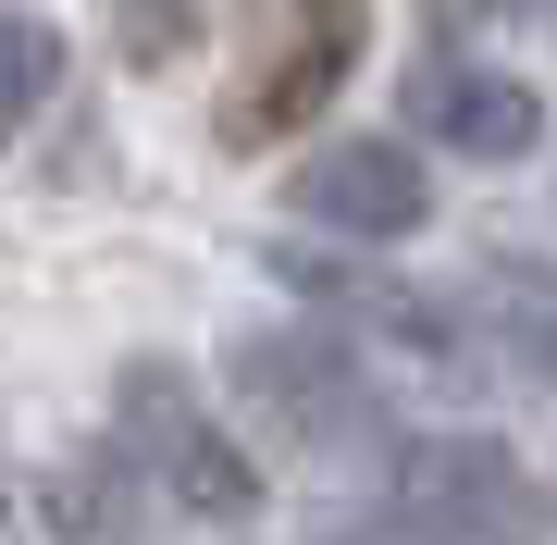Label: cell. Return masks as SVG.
Listing matches in <instances>:
<instances>
[{
	"label": "cell",
	"instance_id": "2",
	"mask_svg": "<svg viewBox=\"0 0 557 545\" xmlns=\"http://www.w3.org/2000/svg\"><path fill=\"white\" fill-rule=\"evenodd\" d=\"M397 521L434 545H533L545 533V484L483 434H434L397 459Z\"/></svg>",
	"mask_w": 557,
	"mask_h": 545
},
{
	"label": "cell",
	"instance_id": "6",
	"mask_svg": "<svg viewBox=\"0 0 557 545\" xmlns=\"http://www.w3.org/2000/svg\"><path fill=\"white\" fill-rule=\"evenodd\" d=\"M236 384L273 409L285 434H347V422H359V372H347V347H322V335H260V347H236Z\"/></svg>",
	"mask_w": 557,
	"mask_h": 545
},
{
	"label": "cell",
	"instance_id": "3",
	"mask_svg": "<svg viewBox=\"0 0 557 545\" xmlns=\"http://www.w3.org/2000/svg\"><path fill=\"white\" fill-rule=\"evenodd\" d=\"M124 434H137L149 459L174 471V496L199 508V521H248V508H260V471L199 422V409H186V384L161 372V360H149V372H124Z\"/></svg>",
	"mask_w": 557,
	"mask_h": 545
},
{
	"label": "cell",
	"instance_id": "5",
	"mask_svg": "<svg viewBox=\"0 0 557 545\" xmlns=\"http://www.w3.org/2000/svg\"><path fill=\"white\" fill-rule=\"evenodd\" d=\"M409 112H421V137L458 149V162H520V149L545 137V100L508 87V75H483V62H421V75H409Z\"/></svg>",
	"mask_w": 557,
	"mask_h": 545
},
{
	"label": "cell",
	"instance_id": "8",
	"mask_svg": "<svg viewBox=\"0 0 557 545\" xmlns=\"http://www.w3.org/2000/svg\"><path fill=\"white\" fill-rule=\"evenodd\" d=\"M186 38H199V0H124V13H112V50L124 62H174Z\"/></svg>",
	"mask_w": 557,
	"mask_h": 545
},
{
	"label": "cell",
	"instance_id": "9",
	"mask_svg": "<svg viewBox=\"0 0 557 545\" xmlns=\"http://www.w3.org/2000/svg\"><path fill=\"white\" fill-rule=\"evenodd\" d=\"M533 360H545V384H557V310H545V323H533Z\"/></svg>",
	"mask_w": 557,
	"mask_h": 545
},
{
	"label": "cell",
	"instance_id": "7",
	"mask_svg": "<svg viewBox=\"0 0 557 545\" xmlns=\"http://www.w3.org/2000/svg\"><path fill=\"white\" fill-rule=\"evenodd\" d=\"M62 87V38L38 13H0V137H13V124H38V100Z\"/></svg>",
	"mask_w": 557,
	"mask_h": 545
},
{
	"label": "cell",
	"instance_id": "1",
	"mask_svg": "<svg viewBox=\"0 0 557 545\" xmlns=\"http://www.w3.org/2000/svg\"><path fill=\"white\" fill-rule=\"evenodd\" d=\"M359 38H372V0H273V25H260V50H248V75H236V100H223V137H236V149L298 137V124L347 87Z\"/></svg>",
	"mask_w": 557,
	"mask_h": 545
},
{
	"label": "cell",
	"instance_id": "4",
	"mask_svg": "<svg viewBox=\"0 0 557 545\" xmlns=\"http://www.w3.org/2000/svg\"><path fill=\"white\" fill-rule=\"evenodd\" d=\"M298 211L335 223V236H421L434 186H421L409 149H384V137H335V149H310V162H298Z\"/></svg>",
	"mask_w": 557,
	"mask_h": 545
}]
</instances>
